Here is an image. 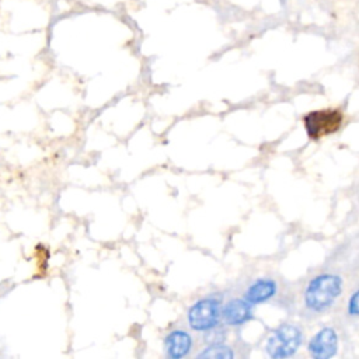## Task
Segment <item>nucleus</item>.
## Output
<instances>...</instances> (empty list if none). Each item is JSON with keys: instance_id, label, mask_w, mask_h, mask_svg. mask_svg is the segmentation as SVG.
<instances>
[{"instance_id": "1", "label": "nucleus", "mask_w": 359, "mask_h": 359, "mask_svg": "<svg viewBox=\"0 0 359 359\" xmlns=\"http://www.w3.org/2000/svg\"><path fill=\"white\" fill-rule=\"evenodd\" d=\"M344 289V278L335 272H320L311 276L302 290L304 311L314 316L327 313L339 300Z\"/></svg>"}, {"instance_id": "2", "label": "nucleus", "mask_w": 359, "mask_h": 359, "mask_svg": "<svg viewBox=\"0 0 359 359\" xmlns=\"http://www.w3.org/2000/svg\"><path fill=\"white\" fill-rule=\"evenodd\" d=\"M304 339L303 330L292 323H283L275 328L265 342V352L272 359L293 356Z\"/></svg>"}, {"instance_id": "3", "label": "nucleus", "mask_w": 359, "mask_h": 359, "mask_svg": "<svg viewBox=\"0 0 359 359\" xmlns=\"http://www.w3.org/2000/svg\"><path fill=\"white\" fill-rule=\"evenodd\" d=\"M222 299L208 296L194 303L187 313V323L192 331L208 332L222 325Z\"/></svg>"}, {"instance_id": "4", "label": "nucleus", "mask_w": 359, "mask_h": 359, "mask_svg": "<svg viewBox=\"0 0 359 359\" xmlns=\"http://www.w3.org/2000/svg\"><path fill=\"white\" fill-rule=\"evenodd\" d=\"M342 122L344 114L338 108L316 109L303 116L307 137L311 140H318L328 135H334L341 129Z\"/></svg>"}, {"instance_id": "5", "label": "nucleus", "mask_w": 359, "mask_h": 359, "mask_svg": "<svg viewBox=\"0 0 359 359\" xmlns=\"http://www.w3.org/2000/svg\"><path fill=\"white\" fill-rule=\"evenodd\" d=\"M338 334L332 327L318 330L307 344V352L313 359H330L338 351Z\"/></svg>"}, {"instance_id": "6", "label": "nucleus", "mask_w": 359, "mask_h": 359, "mask_svg": "<svg viewBox=\"0 0 359 359\" xmlns=\"http://www.w3.org/2000/svg\"><path fill=\"white\" fill-rule=\"evenodd\" d=\"M254 318L252 304L243 297L229 299L222 304V323L229 327H240Z\"/></svg>"}, {"instance_id": "7", "label": "nucleus", "mask_w": 359, "mask_h": 359, "mask_svg": "<svg viewBox=\"0 0 359 359\" xmlns=\"http://www.w3.org/2000/svg\"><path fill=\"white\" fill-rule=\"evenodd\" d=\"M278 282L269 276H261L252 280L243 292V299L247 300L250 304H262L266 303L278 294Z\"/></svg>"}, {"instance_id": "8", "label": "nucleus", "mask_w": 359, "mask_h": 359, "mask_svg": "<svg viewBox=\"0 0 359 359\" xmlns=\"http://www.w3.org/2000/svg\"><path fill=\"white\" fill-rule=\"evenodd\" d=\"M194 346V338L189 331L184 328H175L170 331L164 338V352L170 359L187 358Z\"/></svg>"}, {"instance_id": "9", "label": "nucleus", "mask_w": 359, "mask_h": 359, "mask_svg": "<svg viewBox=\"0 0 359 359\" xmlns=\"http://www.w3.org/2000/svg\"><path fill=\"white\" fill-rule=\"evenodd\" d=\"M196 356L199 359H233L236 355L231 346L223 342H212L208 344Z\"/></svg>"}, {"instance_id": "10", "label": "nucleus", "mask_w": 359, "mask_h": 359, "mask_svg": "<svg viewBox=\"0 0 359 359\" xmlns=\"http://www.w3.org/2000/svg\"><path fill=\"white\" fill-rule=\"evenodd\" d=\"M346 311L352 317H359V289L351 294L346 304Z\"/></svg>"}]
</instances>
